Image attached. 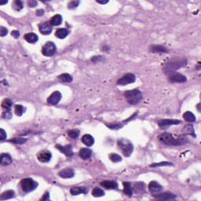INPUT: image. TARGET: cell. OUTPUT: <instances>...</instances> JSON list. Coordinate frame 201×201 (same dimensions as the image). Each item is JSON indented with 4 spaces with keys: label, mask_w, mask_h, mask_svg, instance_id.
<instances>
[{
    "label": "cell",
    "mask_w": 201,
    "mask_h": 201,
    "mask_svg": "<svg viewBox=\"0 0 201 201\" xmlns=\"http://www.w3.org/2000/svg\"><path fill=\"white\" fill-rule=\"evenodd\" d=\"M158 138L161 143L166 145H182L188 141L183 136H174L172 133L166 132L160 133Z\"/></svg>",
    "instance_id": "cell-1"
},
{
    "label": "cell",
    "mask_w": 201,
    "mask_h": 201,
    "mask_svg": "<svg viewBox=\"0 0 201 201\" xmlns=\"http://www.w3.org/2000/svg\"><path fill=\"white\" fill-rule=\"evenodd\" d=\"M187 64V60L184 58H174L170 59L169 61L166 62L164 64L163 71L164 73L169 75L170 73L174 72L176 70L179 69L180 68H182L186 66Z\"/></svg>",
    "instance_id": "cell-2"
},
{
    "label": "cell",
    "mask_w": 201,
    "mask_h": 201,
    "mask_svg": "<svg viewBox=\"0 0 201 201\" xmlns=\"http://www.w3.org/2000/svg\"><path fill=\"white\" fill-rule=\"evenodd\" d=\"M125 97L127 102L130 104H137L142 100V94L138 89H133L125 92Z\"/></svg>",
    "instance_id": "cell-3"
},
{
    "label": "cell",
    "mask_w": 201,
    "mask_h": 201,
    "mask_svg": "<svg viewBox=\"0 0 201 201\" xmlns=\"http://www.w3.org/2000/svg\"><path fill=\"white\" fill-rule=\"evenodd\" d=\"M118 145L119 147L121 149L123 153L126 157H129L131 153H133V144L127 139L125 138H122L118 141Z\"/></svg>",
    "instance_id": "cell-4"
},
{
    "label": "cell",
    "mask_w": 201,
    "mask_h": 201,
    "mask_svg": "<svg viewBox=\"0 0 201 201\" xmlns=\"http://www.w3.org/2000/svg\"><path fill=\"white\" fill-rule=\"evenodd\" d=\"M21 186L22 190L25 193H30V192L35 190L38 187L39 184L31 178H25V179L21 180Z\"/></svg>",
    "instance_id": "cell-5"
},
{
    "label": "cell",
    "mask_w": 201,
    "mask_h": 201,
    "mask_svg": "<svg viewBox=\"0 0 201 201\" xmlns=\"http://www.w3.org/2000/svg\"><path fill=\"white\" fill-rule=\"evenodd\" d=\"M135 80L136 77L133 74L127 73L122 78H120V79L117 80L116 84L119 86H125L127 85V84H130V83H133L135 82Z\"/></svg>",
    "instance_id": "cell-6"
},
{
    "label": "cell",
    "mask_w": 201,
    "mask_h": 201,
    "mask_svg": "<svg viewBox=\"0 0 201 201\" xmlns=\"http://www.w3.org/2000/svg\"><path fill=\"white\" fill-rule=\"evenodd\" d=\"M55 52H56V46L53 42H47L43 46V50H42V53L46 57L53 56Z\"/></svg>",
    "instance_id": "cell-7"
},
{
    "label": "cell",
    "mask_w": 201,
    "mask_h": 201,
    "mask_svg": "<svg viewBox=\"0 0 201 201\" xmlns=\"http://www.w3.org/2000/svg\"><path fill=\"white\" fill-rule=\"evenodd\" d=\"M168 76V80L170 83H186L187 81V78L184 75L178 72H172V73L169 74Z\"/></svg>",
    "instance_id": "cell-8"
},
{
    "label": "cell",
    "mask_w": 201,
    "mask_h": 201,
    "mask_svg": "<svg viewBox=\"0 0 201 201\" xmlns=\"http://www.w3.org/2000/svg\"><path fill=\"white\" fill-rule=\"evenodd\" d=\"M181 124V121L178 120H174V119H163V120H160L158 122V125L161 129H166L172 125H177V124Z\"/></svg>",
    "instance_id": "cell-9"
},
{
    "label": "cell",
    "mask_w": 201,
    "mask_h": 201,
    "mask_svg": "<svg viewBox=\"0 0 201 201\" xmlns=\"http://www.w3.org/2000/svg\"><path fill=\"white\" fill-rule=\"evenodd\" d=\"M39 28L41 34H43L44 35H50V33L52 32V25H50V21L40 24L39 26Z\"/></svg>",
    "instance_id": "cell-10"
},
{
    "label": "cell",
    "mask_w": 201,
    "mask_h": 201,
    "mask_svg": "<svg viewBox=\"0 0 201 201\" xmlns=\"http://www.w3.org/2000/svg\"><path fill=\"white\" fill-rule=\"evenodd\" d=\"M61 99V94L59 91H54V93L47 98V102L50 104L55 105L60 102Z\"/></svg>",
    "instance_id": "cell-11"
},
{
    "label": "cell",
    "mask_w": 201,
    "mask_h": 201,
    "mask_svg": "<svg viewBox=\"0 0 201 201\" xmlns=\"http://www.w3.org/2000/svg\"><path fill=\"white\" fill-rule=\"evenodd\" d=\"M154 197L160 200H169V199H174L177 198V196L175 194L170 193V192H166L163 193H160L154 195Z\"/></svg>",
    "instance_id": "cell-12"
},
{
    "label": "cell",
    "mask_w": 201,
    "mask_h": 201,
    "mask_svg": "<svg viewBox=\"0 0 201 201\" xmlns=\"http://www.w3.org/2000/svg\"><path fill=\"white\" fill-rule=\"evenodd\" d=\"M51 157H52V154L47 150L41 151L40 153H39L37 155L38 160L42 163L49 162L51 160Z\"/></svg>",
    "instance_id": "cell-13"
},
{
    "label": "cell",
    "mask_w": 201,
    "mask_h": 201,
    "mask_svg": "<svg viewBox=\"0 0 201 201\" xmlns=\"http://www.w3.org/2000/svg\"><path fill=\"white\" fill-rule=\"evenodd\" d=\"M149 189L151 193H159L163 190V186L158 183L157 182L153 181L149 185Z\"/></svg>",
    "instance_id": "cell-14"
},
{
    "label": "cell",
    "mask_w": 201,
    "mask_h": 201,
    "mask_svg": "<svg viewBox=\"0 0 201 201\" xmlns=\"http://www.w3.org/2000/svg\"><path fill=\"white\" fill-rule=\"evenodd\" d=\"M57 149H59L61 153H64V155H66L67 157H71L73 155V151H72V147L70 145H64V146H62L60 145H56Z\"/></svg>",
    "instance_id": "cell-15"
},
{
    "label": "cell",
    "mask_w": 201,
    "mask_h": 201,
    "mask_svg": "<svg viewBox=\"0 0 201 201\" xmlns=\"http://www.w3.org/2000/svg\"><path fill=\"white\" fill-rule=\"evenodd\" d=\"M12 161H13V159L11 156L8 153H2L0 156V163L3 166L10 165V163H12Z\"/></svg>",
    "instance_id": "cell-16"
},
{
    "label": "cell",
    "mask_w": 201,
    "mask_h": 201,
    "mask_svg": "<svg viewBox=\"0 0 201 201\" xmlns=\"http://www.w3.org/2000/svg\"><path fill=\"white\" fill-rule=\"evenodd\" d=\"M74 170L71 168L64 169L58 173V175L63 178H72L74 177Z\"/></svg>",
    "instance_id": "cell-17"
},
{
    "label": "cell",
    "mask_w": 201,
    "mask_h": 201,
    "mask_svg": "<svg viewBox=\"0 0 201 201\" xmlns=\"http://www.w3.org/2000/svg\"><path fill=\"white\" fill-rule=\"evenodd\" d=\"M151 52L153 53H167L168 50L166 47L163 45H152L149 47Z\"/></svg>",
    "instance_id": "cell-18"
},
{
    "label": "cell",
    "mask_w": 201,
    "mask_h": 201,
    "mask_svg": "<svg viewBox=\"0 0 201 201\" xmlns=\"http://www.w3.org/2000/svg\"><path fill=\"white\" fill-rule=\"evenodd\" d=\"M100 186L107 189H116L118 188V184L114 181H103L100 182Z\"/></svg>",
    "instance_id": "cell-19"
},
{
    "label": "cell",
    "mask_w": 201,
    "mask_h": 201,
    "mask_svg": "<svg viewBox=\"0 0 201 201\" xmlns=\"http://www.w3.org/2000/svg\"><path fill=\"white\" fill-rule=\"evenodd\" d=\"M82 142L87 146L90 147L94 144V138L91 134H84L82 137Z\"/></svg>",
    "instance_id": "cell-20"
},
{
    "label": "cell",
    "mask_w": 201,
    "mask_h": 201,
    "mask_svg": "<svg viewBox=\"0 0 201 201\" xmlns=\"http://www.w3.org/2000/svg\"><path fill=\"white\" fill-rule=\"evenodd\" d=\"M24 38H25V40L27 41L28 43H35L37 41L39 40V37H38V35L33 32L28 33V34L25 35V37H24Z\"/></svg>",
    "instance_id": "cell-21"
},
{
    "label": "cell",
    "mask_w": 201,
    "mask_h": 201,
    "mask_svg": "<svg viewBox=\"0 0 201 201\" xmlns=\"http://www.w3.org/2000/svg\"><path fill=\"white\" fill-rule=\"evenodd\" d=\"M87 193V189L86 187H72L70 189V193L72 196H77L81 193L86 194Z\"/></svg>",
    "instance_id": "cell-22"
},
{
    "label": "cell",
    "mask_w": 201,
    "mask_h": 201,
    "mask_svg": "<svg viewBox=\"0 0 201 201\" xmlns=\"http://www.w3.org/2000/svg\"><path fill=\"white\" fill-rule=\"evenodd\" d=\"M92 155V151L87 148H83L79 151V157L83 160H88Z\"/></svg>",
    "instance_id": "cell-23"
},
{
    "label": "cell",
    "mask_w": 201,
    "mask_h": 201,
    "mask_svg": "<svg viewBox=\"0 0 201 201\" xmlns=\"http://www.w3.org/2000/svg\"><path fill=\"white\" fill-rule=\"evenodd\" d=\"M69 34V31L66 28H59L55 32V35L58 37V39H63L65 37H67Z\"/></svg>",
    "instance_id": "cell-24"
},
{
    "label": "cell",
    "mask_w": 201,
    "mask_h": 201,
    "mask_svg": "<svg viewBox=\"0 0 201 201\" xmlns=\"http://www.w3.org/2000/svg\"><path fill=\"white\" fill-rule=\"evenodd\" d=\"M124 185V193L128 196H131L133 195V189H132L131 184L128 182H123Z\"/></svg>",
    "instance_id": "cell-25"
},
{
    "label": "cell",
    "mask_w": 201,
    "mask_h": 201,
    "mask_svg": "<svg viewBox=\"0 0 201 201\" xmlns=\"http://www.w3.org/2000/svg\"><path fill=\"white\" fill-rule=\"evenodd\" d=\"M133 190L135 193H143L145 192V185L142 182H138L133 184Z\"/></svg>",
    "instance_id": "cell-26"
},
{
    "label": "cell",
    "mask_w": 201,
    "mask_h": 201,
    "mask_svg": "<svg viewBox=\"0 0 201 201\" xmlns=\"http://www.w3.org/2000/svg\"><path fill=\"white\" fill-rule=\"evenodd\" d=\"M50 25L52 26H58L62 23V17L60 14H56L54 15L50 21Z\"/></svg>",
    "instance_id": "cell-27"
},
{
    "label": "cell",
    "mask_w": 201,
    "mask_h": 201,
    "mask_svg": "<svg viewBox=\"0 0 201 201\" xmlns=\"http://www.w3.org/2000/svg\"><path fill=\"white\" fill-rule=\"evenodd\" d=\"M58 79L59 81L61 82V83H71L72 81V76L71 75L68 73H63L61 74L59 76H58Z\"/></svg>",
    "instance_id": "cell-28"
},
{
    "label": "cell",
    "mask_w": 201,
    "mask_h": 201,
    "mask_svg": "<svg viewBox=\"0 0 201 201\" xmlns=\"http://www.w3.org/2000/svg\"><path fill=\"white\" fill-rule=\"evenodd\" d=\"M15 196V193L13 190H7V191L4 192L0 196L1 200H5V199H9Z\"/></svg>",
    "instance_id": "cell-29"
},
{
    "label": "cell",
    "mask_w": 201,
    "mask_h": 201,
    "mask_svg": "<svg viewBox=\"0 0 201 201\" xmlns=\"http://www.w3.org/2000/svg\"><path fill=\"white\" fill-rule=\"evenodd\" d=\"M184 120L189 123H193L196 121V116L191 112H186L183 114Z\"/></svg>",
    "instance_id": "cell-30"
},
{
    "label": "cell",
    "mask_w": 201,
    "mask_h": 201,
    "mask_svg": "<svg viewBox=\"0 0 201 201\" xmlns=\"http://www.w3.org/2000/svg\"><path fill=\"white\" fill-rule=\"evenodd\" d=\"M183 133L185 134H191L192 136H193V137H196L195 132H194V129H193V126L191 125V124H188V125L185 126V127L183 128Z\"/></svg>",
    "instance_id": "cell-31"
},
{
    "label": "cell",
    "mask_w": 201,
    "mask_h": 201,
    "mask_svg": "<svg viewBox=\"0 0 201 201\" xmlns=\"http://www.w3.org/2000/svg\"><path fill=\"white\" fill-rule=\"evenodd\" d=\"M104 191L98 187H95L92 191V195L94 197H100V196H104Z\"/></svg>",
    "instance_id": "cell-32"
},
{
    "label": "cell",
    "mask_w": 201,
    "mask_h": 201,
    "mask_svg": "<svg viewBox=\"0 0 201 201\" xmlns=\"http://www.w3.org/2000/svg\"><path fill=\"white\" fill-rule=\"evenodd\" d=\"M13 105V102L12 100L9 98L4 99L2 102V107L5 110H10V108Z\"/></svg>",
    "instance_id": "cell-33"
},
{
    "label": "cell",
    "mask_w": 201,
    "mask_h": 201,
    "mask_svg": "<svg viewBox=\"0 0 201 201\" xmlns=\"http://www.w3.org/2000/svg\"><path fill=\"white\" fill-rule=\"evenodd\" d=\"M26 141H27V138H23V137H14L9 140V142H11L15 145H22V144H25Z\"/></svg>",
    "instance_id": "cell-34"
},
{
    "label": "cell",
    "mask_w": 201,
    "mask_h": 201,
    "mask_svg": "<svg viewBox=\"0 0 201 201\" xmlns=\"http://www.w3.org/2000/svg\"><path fill=\"white\" fill-rule=\"evenodd\" d=\"M12 6L14 8V10H17V11H20V10H21L24 7L23 2L21 1H20V0H16L13 2L12 4Z\"/></svg>",
    "instance_id": "cell-35"
},
{
    "label": "cell",
    "mask_w": 201,
    "mask_h": 201,
    "mask_svg": "<svg viewBox=\"0 0 201 201\" xmlns=\"http://www.w3.org/2000/svg\"><path fill=\"white\" fill-rule=\"evenodd\" d=\"M25 111V108H24V106L21 105V104H18V105H16L15 106V110H14V112H15L17 116H21Z\"/></svg>",
    "instance_id": "cell-36"
},
{
    "label": "cell",
    "mask_w": 201,
    "mask_h": 201,
    "mask_svg": "<svg viewBox=\"0 0 201 201\" xmlns=\"http://www.w3.org/2000/svg\"><path fill=\"white\" fill-rule=\"evenodd\" d=\"M109 159H110V160L112 161L113 163H118L122 160L121 157H120V155L116 154V153H111V154L109 155Z\"/></svg>",
    "instance_id": "cell-37"
},
{
    "label": "cell",
    "mask_w": 201,
    "mask_h": 201,
    "mask_svg": "<svg viewBox=\"0 0 201 201\" xmlns=\"http://www.w3.org/2000/svg\"><path fill=\"white\" fill-rule=\"evenodd\" d=\"M68 134L70 137H72L73 139H75V138H77L79 135V130L77 129H73L71 130H68Z\"/></svg>",
    "instance_id": "cell-38"
},
{
    "label": "cell",
    "mask_w": 201,
    "mask_h": 201,
    "mask_svg": "<svg viewBox=\"0 0 201 201\" xmlns=\"http://www.w3.org/2000/svg\"><path fill=\"white\" fill-rule=\"evenodd\" d=\"M173 166L172 163L170 162H161V163H155L151 164V167H156V166Z\"/></svg>",
    "instance_id": "cell-39"
},
{
    "label": "cell",
    "mask_w": 201,
    "mask_h": 201,
    "mask_svg": "<svg viewBox=\"0 0 201 201\" xmlns=\"http://www.w3.org/2000/svg\"><path fill=\"white\" fill-rule=\"evenodd\" d=\"M79 1H71V2H68V8L70 9V10H72V9H75V8L79 6Z\"/></svg>",
    "instance_id": "cell-40"
},
{
    "label": "cell",
    "mask_w": 201,
    "mask_h": 201,
    "mask_svg": "<svg viewBox=\"0 0 201 201\" xmlns=\"http://www.w3.org/2000/svg\"><path fill=\"white\" fill-rule=\"evenodd\" d=\"M106 126L111 129H120L123 127L121 124H106Z\"/></svg>",
    "instance_id": "cell-41"
},
{
    "label": "cell",
    "mask_w": 201,
    "mask_h": 201,
    "mask_svg": "<svg viewBox=\"0 0 201 201\" xmlns=\"http://www.w3.org/2000/svg\"><path fill=\"white\" fill-rule=\"evenodd\" d=\"M2 117L3 119H6V120H10V119L12 117V114H11V112H10V110L5 111V112L2 113Z\"/></svg>",
    "instance_id": "cell-42"
},
{
    "label": "cell",
    "mask_w": 201,
    "mask_h": 201,
    "mask_svg": "<svg viewBox=\"0 0 201 201\" xmlns=\"http://www.w3.org/2000/svg\"><path fill=\"white\" fill-rule=\"evenodd\" d=\"M91 61L93 62H94V63H97V62L104 61V58H103L101 56H95L91 58Z\"/></svg>",
    "instance_id": "cell-43"
},
{
    "label": "cell",
    "mask_w": 201,
    "mask_h": 201,
    "mask_svg": "<svg viewBox=\"0 0 201 201\" xmlns=\"http://www.w3.org/2000/svg\"><path fill=\"white\" fill-rule=\"evenodd\" d=\"M0 135H1V137H0V140H1V141H4V140L6 138V136H7L6 135V131H5L3 129H0Z\"/></svg>",
    "instance_id": "cell-44"
},
{
    "label": "cell",
    "mask_w": 201,
    "mask_h": 201,
    "mask_svg": "<svg viewBox=\"0 0 201 201\" xmlns=\"http://www.w3.org/2000/svg\"><path fill=\"white\" fill-rule=\"evenodd\" d=\"M7 33H8V30L6 28L2 27V26L0 28V35H1V36L2 37L5 36V35H7Z\"/></svg>",
    "instance_id": "cell-45"
},
{
    "label": "cell",
    "mask_w": 201,
    "mask_h": 201,
    "mask_svg": "<svg viewBox=\"0 0 201 201\" xmlns=\"http://www.w3.org/2000/svg\"><path fill=\"white\" fill-rule=\"evenodd\" d=\"M28 4L30 7H35L37 6V2L35 0H29L28 2Z\"/></svg>",
    "instance_id": "cell-46"
},
{
    "label": "cell",
    "mask_w": 201,
    "mask_h": 201,
    "mask_svg": "<svg viewBox=\"0 0 201 201\" xmlns=\"http://www.w3.org/2000/svg\"><path fill=\"white\" fill-rule=\"evenodd\" d=\"M49 199H50V195H49V193L48 192H46L45 193V194H43V197L41 198L40 200H49Z\"/></svg>",
    "instance_id": "cell-47"
},
{
    "label": "cell",
    "mask_w": 201,
    "mask_h": 201,
    "mask_svg": "<svg viewBox=\"0 0 201 201\" xmlns=\"http://www.w3.org/2000/svg\"><path fill=\"white\" fill-rule=\"evenodd\" d=\"M11 35H13L15 39H18V37L20 36V32L18 31H17V30H14V31H13L11 32Z\"/></svg>",
    "instance_id": "cell-48"
},
{
    "label": "cell",
    "mask_w": 201,
    "mask_h": 201,
    "mask_svg": "<svg viewBox=\"0 0 201 201\" xmlns=\"http://www.w3.org/2000/svg\"><path fill=\"white\" fill-rule=\"evenodd\" d=\"M44 14V10L40 9V10H38L36 11V15L37 16H43Z\"/></svg>",
    "instance_id": "cell-49"
},
{
    "label": "cell",
    "mask_w": 201,
    "mask_h": 201,
    "mask_svg": "<svg viewBox=\"0 0 201 201\" xmlns=\"http://www.w3.org/2000/svg\"><path fill=\"white\" fill-rule=\"evenodd\" d=\"M97 2H98V3H100V4H105V3H108V0H105V1H99V0H97Z\"/></svg>",
    "instance_id": "cell-50"
},
{
    "label": "cell",
    "mask_w": 201,
    "mask_h": 201,
    "mask_svg": "<svg viewBox=\"0 0 201 201\" xmlns=\"http://www.w3.org/2000/svg\"><path fill=\"white\" fill-rule=\"evenodd\" d=\"M8 2V1H5V2H0V5H4V4H6Z\"/></svg>",
    "instance_id": "cell-51"
}]
</instances>
